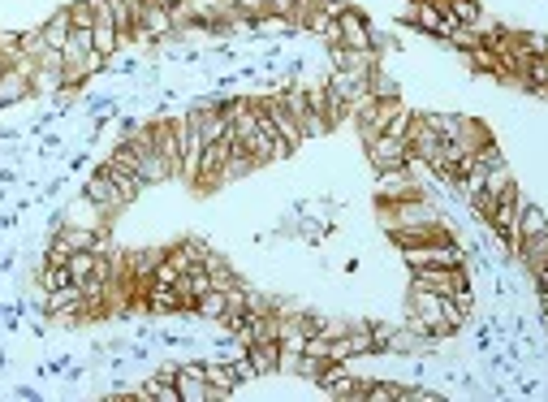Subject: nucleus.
Returning <instances> with one entry per match:
<instances>
[{"mask_svg": "<svg viewBox=\"0 0 548 402\" xmlns=\"http://www.w3.org/2000/svg\"><path fill=\"white\" fill-rule=\"evenodd\" d=\"M363 151H367V165H372L375 174H384V169H401L406 165V139H389V134H375V139H367L363 143Z\"/></svg>", "mask_w": 548, "mask_h": 402, "instance_id": "obj_6", "label": "nucleus"}, {"mask_svg": "<svg viewBox=\"0 0 548 402\" xmlns=\"http://www.w3.org/2000/svg\"><path fill=\"white\" fill-rule=\"evenodd\" d=\"M82 200L91 203V208H100L104 217H117V212H125V208H130V203L122 200V191H117V186L100 174V165H96V174L82 182Z\"/></svg>", "mask_w": 548, "mask_h": 402, "instance_id": "obj_5", "label": "nucleus"}, {"mask_svg": "<svg viewBox=\"0 0 548 402\" xmlns=\"http://www.w3.org/2000/svg\"><path fill=\"white\" fill-rule=\"evenodd\" d=\"M134 156H139L134 174H139L143 186H160V182H169V177H173V169L164 165V156H160L156 148H143V151H134Z\"/></svg>", "mask_w": 548, "mask_h": 402, "instance_id": "obj_9", "label": "nucleus"}, {"mask_svg": "<svg viewBox=\"0 0 548 402\" xmlns=\"http://www.w3.org/2000/svg\"><path fill=\"white\" fill-rule=\"evenodd\" d=\"M96 264H100V255H96V252H70V260H65V269H70V277H74V281L96 277Z\"/></svg>", "mask_w": 548, "mask_h": 402, "instance_id": "obj_15", "label": "nucleus"}, {"mask_svg": "<svg viewBox=\"0 0 548 402\" xmlns=\"http://www.w3.org/2000/svg\"><path fill=\"white\" fill-rule=\"evenodd\" d=\"M531 234H548V217L531 195H523L518 200V238H531Z\"/></svg>", "mask_w": 548, "mask_h": 402, "instance_id": "obj_10", "label": "nucleus"}, {"mask_svg": "<svg viewBox=\"0 0 548 402\" xmlns=\"http://www.w3.org/2000/svg\"><path fill=\"white\" fill-rule=\"evenodd\" d=\"M100 174L108 177V182L117 186V191H122V200H125V203H134L139 195H143V191H148V186H143L139 177H134V174H125V169H108V165H100Z\"/></svg>", "mask_w": 548, "mask_h": 402, "instance_id": "obj_13", "label": "nucleus"}, {"mask_svg": "<svg viewBox=\"0 0 548 402\" xmlns=\"http://www.w3.org/2000/svg\"><path fill=\"white\" fill-rule=\"evenodd\" d=\"M70 30H74V22H70V9H56L48 22L39 26V35H44V44H48V48H65Z\"/></svg>", "mask_w": 548, "mask_h": 402, "instance_id": "obj_12", "label": "nucleus"}, {"mask_svg": "<svg viewBox=\"0 0 548 402\" xmlns=\"http://www.w3.org/2000/svg\"><path fill=\"white\" fill-rule=\"evenodd\" d=\"M441 389H427V385H406V402H441Z\"/></svg>", "mask_w": 548, "mask_h": 402, "instance_id": "obj_20", "label": "nucleus"}, {"mask_svg": "<svg viewBox=\"0 0 548 402\" xmlns=\"http://www.w3.org/2000/svg\"><path fill=\"white\" fill-rule=\"evenodd\" d=\"M4 70H9V52H0V74H4Z\"/></svg>", "mask_w": 548, "mask_h": 402, "instance_id": "obj_22", "label": "nucleus"}, {"mask_svg": "<svg viewBox=\"0 0 548 402\" xmlns=\"http://www.w3.org/2000/svg\"><path fill=\"white\" fill-rule=\"evenodd\" d=\"M247 359L255 364L259 377H273L281 364V342H247Z\"/></svg>", "mask_w": 548, "mask_h": 402, "instance_id": "obj_11", "label": "nucleus"}, {"mask_svg": "<svg viewBox=\"0 0 548 402\" xmlns=\"http://www.w3.org/2000/svg\"><path fill=\"white\" fill-rule=\"evenodd\" d=\"M74 277H70V269L65 264H39V273H35V286L48 295V290H61V286H70Z\"/></svg>", "mask_w": 548, "mask_h": 402, "instance_id": "obj_14", "label": "nucleus"}, {"mask_svg": "<svg viewBox=\"0 0 548 402\" xmlns=\"http://www.w3.org/2000/svg\"><path fill=\"white\" fill-rule=\"evenodd\" d=\"M406 22H410L415 35H432V39H445L449 30H453V22L445 18V9L432 4V0H410V4H406Z\"/></svg>", "mask_w": 548, "mask_h": 402, "instance_id": "obj_4", "label": "nucleus"}, {"mask_svg": "<svg viewBox=\"0 0 548 402\" xmlns=\"http://www.w3.org/2000/svg\"><path fill=\"white\" fill-rule=\"evenodd\" d=\"M233 364V377H238V385H250V381H264L259 372H255V364H250L247 355H238V359H229Z\"/></svg>", "mask_w": 548, "mask_h": 402, "instance_id": "obj_19", "label": "nucleus"}, {"mask_svg": "<svg viewBox=\"0 0 548 402\" xmlns=\"http://www.w3.org/2000/svg\"><path fill=\"white\" fill-rule=\"evenodd\" d=\"M203 381L212 385L216 402H224V398H233V394H238V377H233V364H229V359L207 355V359H203Z\"/></svg>", "mask_w": 548, "mask_h": 402, "instance_id": "obj_7", "label": "nucleus"}, {"mask_svg": "<svg viewBox=\"0 0 548 402\" xmlns=\"http://www.w3.org/2000/svg\"><path fill=\"white\" fill-rule=\"evenodd\" d=\"M406 269H453L467 264V252L453 238H432V243H415V247H398Z\"/></svg>", "mask_w": 548, "mask_h": 402, "instance_id": "obj_1", "label": "nucleus"}, {"mask_svg": "<svg viewBox=\"0 0 548 402\" xmlns=\"http://www.w3.org/2000/svg\"><path fill=\"white\" fill-rule=\"evenodd\" d=\"M445 44H449V48H458V52H471V48H479V44H484V35H479L475 26H453V30L445 35Z\"/></svg>", "mask_w": 548, "mask_h": 402, "instance_id": "obj_16", "label": "nucleus"}, {"mask_svg": "<svg viewBox=\"0 0 548 402\" xmlns=\"http://www.w3.org/2000/svg\"><path fill=\"white\" fill-rule=\"evenodd\" d=\"M143 303H148V316H181V312H186V303H181V295H177V286H160V281H148Z\"/></svg>", "mask_w": 548, "mask_h": 402, "instance_id": "obj_8", "label": "nucleus"}, {"mask_svg": "<svg viewBox=\"0 0 548 402\" xmlns=\"http://www.w3.org/2000/svg\"><path fill=\"white\" fill-rule=\"evenodd\" d=\"M467 281H471L467 264H453V269H410V286L415 290H432V295H453Z\"/></svg>", "mask_w": 548, "mask_h": 402, "instance_id": "obj_3", "label": "nucleus"}, {"mask_svg": "<svg viewBox=\"0 0 548 402\" xmlns=\"http://www.w3.org/2000/svg\"><path fill=\"white\" fill-rule=\"evenodd\" d=\"M65 9H70V22H74L78 30H91V26H96V9H91L87 0H70Z\"/></svg>", "mask_w": 548, "mask_h": 402, "instance_id": "obj_18", "label": "nucleus"}, {"mask_svg": "<svg viewBox=\"0 0 548 402\" xmlns=\"http://www.w3.org/2000/svg\"><path fill=\"white\" fill-rule=\"evenodd\" d=\"M333 22H337V44H341V48H354V52L372 48V30H375V26L367 22V13H363L358 4H350L346 13H337Z\"/></svg>", "mask_w": 548, "mask_h": 402, "instance_id": "obj_2", "label": "nucleus"}, {"mask_svg": "<svg viewBox=\"0 0 548 402\" xmlns=\"http://www.w3.org/2000/svg\"><path fill=\"white\" fill-rule=\"evenodd\" d=\"M350 4H354V0H316V9H320V13H328V18H337V13H346Z\"/></svg>", "mask_w": 548, "mask_h": 402, "instance_id": "obj_21", "label": "nucleus"}, {"mask_svg": "<svg viewBox=\"0 0 548 402\" xmlns=\"http://www.w3.org/2000/svg\"><path fill=\"white\" fill-rule=\"evenodd\" d=\"M410 117H415V108H410V104H398V108H393V117H389V126H384V134H389V139H406Z\"/></svg>", "mask_w": 548, "mask_h": 402, "instance_id": "obj_17", "label": "nucleus"}]
</instances>
